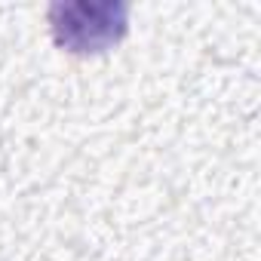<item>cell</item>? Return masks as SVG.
Instances as JSON below:
<instances>
[{
	"label": "cell",
	"instance_id": "obj_1",
	"mask_svg": "<svg viewBox=\"0 0 261 261\" xmlns=\"http://www.w3.org/2000/svg\"><path fill=\"white\" fill-rule=\"evenodd\" d=\"M53 40L71 56H95L117 46L129 31L126 4H59L49 10Z\"/></svg>",
	"mask_w": 261,
	"mask_h": 261
}]
</instances>
